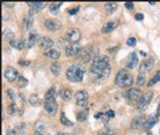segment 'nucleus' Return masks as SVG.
<instances>
[{
  "label": "nucleus",
  "instance_id": "obj_1",
  "mask_svg": "<svg viewBox=\"0 0 160 135\" xmlns=\"http://www.w3.org/2000/svg\"><path fill=\"white\" fill-rule=\"evenodd\" d=\"M90 72L92 76H95L98 80L107 79L111 72L109 67V59L107 56H98L95 61H92Z\"/></svg>",
  "mask_w": 160,
  "mask_h": 135
},
{
  "label": "nucleus",
  "instance_id": "obj_2",
  "mask_svg": "<svg viewBox=\"0 0 160 135\" xmlns=\"http://www.w3.org/2000/svg\"><path fill=\"white\" fill-rule=\"evenodd\" d=\"M85 69L79 64H73L69 68L67 72H65V77L67 79L72 81V82H80L84 79Z\"/></svg>",
  "mask_w": 160,
  "mask_h": 135
},
{
  "label": "nucleus",
  "instance_id": "obj_3",
  "mask_svg": "<svg viewBox=\"0 0 160 135\" xmlns=\"http://www.w3.org/2000/svg\"><path fill=\"white\" fill-rule=\"evenodd\" d=\"M115 84L121 88H126L131 87L133 84V77L132 74L128 72L126 70H120L117 72V74L115 77Z\"/></svg>",
  "mask_w": 160,
  "mask_h": 135
},
{
  "label": "nucleus",
  "instance_id": "obj_4",
  "mask_svg": "<svg viewBox=\"0 0 160 135\" xmlns=\"http://www.w3.org/2000/svg\"><path fill=\"white\" fill-rule=\"evenodd\" d=\"M81 61L84 62H89V61H95L98 58V48L94 46H88V48H81L78 54Z\"/></svg>",
  "mask_w": 160,
  "mask_h": 135
},
{
  "label": "nucleus",
  "instance_id": "obj_5",
  "mask_svg": "<svg viewBox=\"0 0 160 135\" xmlns=\"http://www.w3.org/2000/svg\"><path fill=\"white\" fill-rule=\"evenodd\" d=\"M152 91H148L143 94L141 96V98L139 99V103H138V109L140 111H144L147 108L149 107V105L151 103V99H152Z\"/></svg>",
  "mask_w": 160,
  "mask_h": 135
},
{
  "label": "nucleus",
  "instance_id": "obj_6",
  "mask_svg": "<svg viewBox=\"0 0 160 135\" xmlns=\"http://www.w3.org/2000/svg\"><path fill=\"white\" fill-rule=\"evenodd\" d=\"M80 37H81V34H80L79 29H76V28L69 29L68 32H67V34H65V40L72 44L78 43L80 40Z\"/></svg>",
  "mask_w": 160,
  "mask_h": 135
},
{
  "label": "nucleus",
  "instance_id": "obj_7",
  "mask_svg": "<svg viewBox=\"0 0 160 135\" xmlns=\"http://www.w3.org/2000/svg\"><path fill=\"white\" fill-rule=\"evenodd\" d=\"M75 98H76L77 105H78V106H81V107H84V106H86V105L88 104L89 96H88V94H87V91L80 90V91H78L76 94Z\"/></svg>",
  "mask_w": 160,
  "mask_h": 135
},
{
  "label": "nucleus",
  "instance_id": "obj_8",
  "mask_svg": "<svg viewBox=\"0 0 160 135\" xmlns=\"http://www.w3.org/2000/svg\"><path fill=\"white\" fill-rule=\"evenodd\" d=\"M153 64H155V60L152 59V58H149V59L144 60V61L141 62L140 68H139V72L142 73V74L148 73L152 68H153Z\"/></svg>",
  "mask_w": 160,
  "mask_h": 135
},
{
  "label": "nucleus",
  "instance_id": "obj_9",
  "mask_svg": "<svg viewBox=\"0 0 160 135\" xmlns=\"http://www.w3.org/2000/svg\"><path fill=\"white\" fill-rule=\"evenodd\" d=\"M4 77L8 82H12V81H15V80L17 79V77H18V71H17L15 68L7 67L4 72Z\"/></svg>",
  "mask_w": 160,
  "mask_h": 135
},
{
  "label": "nucleus",
  "instance_id": "obj_10",
  "mask_svg": "<svg viewBox=\"0 0 160 135\" xmlns=\"http://www.w3.org/2000/svg\"><path fill=\"white\" fill-rule=\"evenodd\" d=\"M140 94H141V91L138 88H131V89L126 92V99H128L130 103H135L139 98H141Z\"/></svg>",
  "mask_w": 160,
  "mask_h": 135
},
{
  "label": "nucleus",
  "instance_id": "obj_11",
  "mask_svg": "<svg viewBox=\"0 0 160 135\" xmlns=\"http://www.w3.org/2000/svg\"><path fill=\"white\" fill-rule=\"evenodd\" d=\"M80 50H81V48H80V45H78V44H71V45H68V46L65 48V55L68 56V58L78 55Z\"/></svg>",
  "mask_w": 160,
  "mask_h": 135
},
{
  "label": "nucleus",
  "instance_id": "obj_12",
  "mask_svg": "<svg viewBox=\"0 0 160 135\" xmlns=\"http://www.w3.org/2000/svg\"><path fill=\"white\" fill-rule=\"evenodd\" d=\"M44 109L50 115H55L56 111H58V104L55 103V100H53V101H44Z\"/></svg>",
  "mask_w": 160,
  "mask_h": 135
},
{
  "label": "nucleus",
  "instance_id": "obj_13",
  "mask_svg": "<svg viewBox=\"0 0 160 135\" xmlns=\"http://www.w3.org/2000/svg\"><path fill=\"white\" fill-rule=\"evenodd\" d=\"M44 27L48 31H58L61 28V23L55 19H48L45 20Z\"/></svg>",
  "mask_w": 160,
  "mask_h": 135
},
{
  "label": "nucleus",
  "instance_id": "obj_14",
  "mask_svg": "<svg viewBox=\"0 0 160 135\" xmlns=\"http://www.w3.org/2000/svg\"><path fill=\"white\" fill-rule=\"evenodd\" d=\"M27 5L31 7L29 15H34L35 12H40L46 6V2H27Z\"/></svg>",
  "mask_w": 160,
  "mask_h": 135
},
{
  "label": "nucleus",
  "instance_id": "obj_15",
  "mask_svg": "<svg viewBox=\"0 0 160 135\" xmlns=\"http://www.w3.org/2000/svg\"><path fill=\"white\" fill-rule=\"evenodd\" d=\"M38 44H40V48H42V50H48L50 51V48L53 46V41L51 40V38H48V37H42V38H40V41H38Z\"/></svg>",
  "mask_w": 160,
  "mask_h": 135
},
{
  "label": "nucleus",
  "instance_id": "obj_16",
  "mask_svg": "<svg viewBox=\"0 0 160 135\" xmlns=\"http://www.w3.org/2000/svg\"><path fill=\"white\" fill-rule=\"evenodd\" d=\"M157 123H158V116H156V115L149 116V118L147 119V120H145V123H144L143 128L145 130V131H149V130L152 128V127L155 126Z\"/></svg>",
  "mask_w": 160,
  "mask_h": 135
},
{
  "label": "nucleus",
  "instance_id": "obj_17",
  "mask_svg": "<svg viewBox=\"0 0 160 135\" xmlns=\"http://www.w3.org/2000/svg\"><path fill=\"white\" fill-rule=\"evenodd\" d=\"M138 63H139V61H138V55H136L135 52H133V53H131V56H130V60H128L126 67H128V69H134V68L138 65Z\"/></svg>",
  "mask_w": 160,
  "mask_h": 135
},
{
  "label": "nucleus",
  "instance_id": "obj_18",
  "mask_svg": "<svg viewBox=\"0 0 160 135\" xmlns=\"http://www.w3.org/2000/svg\"><path fill=\"white\" fill-rule=\"evenodd\" d=\"M33 26V15H29L28 14V16H26L23 20V28H24V31H29Z\"/></svg>",
  "mask_w": 160,
  "mask_h": 135
},
{
  "label": "nucleus",
  "instance_id": "obj_19",
  "mask_svg": "<svg viewBox=\"0 0 160 135\" xmlns=\"http://www.w3.org/2000/svg\"><path fill=\"white\" fill-rule=\"evenodd\" d=\"M116 25H117V21H109L107 24H105L102 28V33L104 34H107V33H111L115 29Z\"/></svg>",
  "mask_w": 160,
  "mask_h": 135
},
{
  "label": "nucleus",
  "instance_id": "obj_20",
  "mask_svg": "<svg viewBox=\"0 0 160 135\" xmlns=\"http://www.w3.org/2000/svg\"><path fill=\"white\" fill-rule=\"evenodd\" d=\"M117 8H118V6H117L116 2H109V4L105 5V12L107 15H112L117 10Z\"/></svg>",
  "mask_w": 160,
  "mask_h": 135
},
{
  "label": "nucleus",
  "instance_id": "obj_21",
  "mask_svg": "<svg viewBox=\"0 0 160 135\" xmlns=\"http://www.w3.org/2000/svg\"><path fill=\"white\" fill-rule=\"evenodd\" d=\"M56 96H58V92L54 88H51L46 94H45V97H44V100L45 101H53L55 100Z\"/></svg>",
  "mask_w": 160,
  "mask_h": 135
},
{
  "label": "nucleus",
  "instance_id": "obj_22",
  "mask_svg": "<svg viewBox=\"0 0 160 135\" xmlns=\"http://www.w3.org/2000/svg\"><path fill=\"white\" fill-rule=\"evenodd\" d=\"M59 95H60V97L63 100L68 101V100L71 99L72 92H71V90H69V89H61L60 92H59Z\"/></svg>",
  "mask_w": 160,
  "mask_h": 135
},
{
  "label": "nucleus",
  "instance_id": "obj_23",
  "mask_svg": "<svg viewBox=\"0 0 160 135\" xmlns=\"http://www.w3.org/2000/svg\"><path fill=\"white\" fill-rule=\"evenodd\" d=\"M144 123H145V120H144L143 116H136V117H134V119H133L132 127L133 128H136V127H139V126H143Z\"/></svg>",
  "mask_w": 160,
  "mask_h": 135
},
{
  "label": "nucleus",
  "instance_id": "obj_24",
  "mask_svg": "<svg viewBox=\"0 0 160 135\" xmlns=\"http://www.w3.org/2000/svg\"><path fill=\"white\" fill-rule=\"evenodd\" d=\"M37 41H40L38 40V35H37L36 33H31L27 40V48H32Z\"/></svg>",
  "mask_w": 160,
  "mask_h": 135
},
{
  "label": "nucleus",
  "instance_id": "obj_25",
  "mask_svg": "<svg viewBox=\"0 0 160 135\" xmlns=\"http://www.w3.org/2000/svg\"><path fill=\"white\" fill-rule=\"evenodd\" d=\"M2 36H4L5 40L8 41V42H12V41L15 40V34L10 29H7V28L2 31Z\"/></svg>",
  "mask_w": 160,
  "mask_h": 135
},
{
  "label": "nucleus",
  "instance_id": "obj_26",
  "mask_svg": "<svg viewBox=\"0 0 160 135\" xmlns=\"http://www.w3.org/2000/svg\"><path fill=\"white\" fill-rule=\"evenodd\" d=\"M29 104L34 106V107H37V106H41V104H42V100L40 99V97L37 95H32L29 97Z\"/></svg>",
  "mask_w": 160,
  "mask_h": 135
},
{
  "label": "nucleus",
  "instance_id": "obj_27",
  "mask_svg": "<svg viewBox=\"0 0 160 135\" xmlns=\"http://www.w3.org/2000/svg\"><path fill=\"white\" fill-rule=\"evenodd\" d=\"M12 48H16V50H23L25 46V43L23 40H14L12 42H10Z\"/></svg>",
  "mask_w": 160,
  "mask_h": 135
},
{
  "label": "nucleus",
  "instance_id": "obj_28",
  "mask_svg": "<svg viewBox=\"0 0 160 135\" xmlns=\"http://www.w3.org/2000/svg\"><path fill=\"white\" fill-rule=\"evenodd\" d=\"M45 54H46V56H48V58H51V59H53V60H56L60 58V51H59V50H54V48H51V50L46 52Z\"/></svg>",
  "mask_w": 160,
  "mask_h": 135
},
{
  "label": "nucleus",
  "instance_id": "obj_29",
  "mask_svg": "<svg viewBox=\"0 0 160 135\" xmlns=\"http://www.w3.org/2000/svg\"><path fill=\"white\" fill-rule=\"evenodd\" d=\"M88 114H89V109L88 108H86V109H84V110H81L80 113L77 114V119H78L79 122H84V120H86V118L88 117Z\"/></svg>",
  "mask_w": 160,
  "mask_h": 135
},
{
  "label": "nucleus",
  "instance_id": "obj_30",
  "mask_svg": "<svg viewBox=\"0 0 160 135\" xmlns=\"http://www.w3.org/2000/svg\"><path fill=\"white\" fill-rule=\"evenodd\" d=\"M62 6V2H54V4L50 5V12L52 15H56L59 10H60V7Z\"/></svg>",
  "mask_w": 160,
  "mask_h": 135
},
{
  "label": "nucleus",
  "instance_id": "obj_31",
  "mask_svg": "<svg viewBox=\"0 0 160 135\" xmlns=\"http://www.w3.org/2000/svg\"><path fill=\"white\" fill-rule=\"evenodd\" d=\"M51 71H52V73L55 77L60 76V73H61V65L59 63H56V62L52 63V64H51Z\"/></svg>",
  "mask_w": 160,
  "mask_h": 135
},
{
  "label": "nucleus",
  "instance_id": "obj_32",
  "mask_svg": "<svg viewBox=\"0 0 160 135\" xmlns=\"http://www.w3.org/2000/svg\"><path fill=\"white\" fill-rule=\"evenodd\" d=\"M160 81V71H157L156 74L152 77L151 79H150V81L148 82V86L149 87H152V86H155V84H157V82H159Z\"/></svg>",
  "mask_w": 160,
  "mask_h": 135
},
{
  "label": "nucleus",
  "instance_id": "obj_33",
  "mask_svg": "<svg viewBox=\"0 0 160 135\" xmlns=\"http://www.w3.org/2000/svg\"><path fill=\"white\" fill-rule=\"evenodd\" d=\"M60 120H61V124L64 125V126H72V125H73V123H72L71 120H69L68 117H65V114H64V113H61Z\"/></svg>",
  "mask_w": 160,
  "mask_h": 135
},
{
  "label": "nucleus",
  "instance_id": "obj_34",
  "mask_svg": "<svg viewBox=\"0 0 160 135\" xmlns=\"http://www.w3.org/2000/svg\"><path fill=\"white\" fill-rule=\"evenodd\" d=\"M98 135H113V131L109 127L104 126L98 131Z\"/></svg>",
  "mask_w": 160,
  "mask_h": 135
},
{
  "label": "nucleus",
  "instance_id": "obj_35",
  "mask_svg": "<svg viewBox=\"0 0 160 135\" xmlns=\"http://www.w3.org/2000/svg\"><path fill=\"white\" fill-rule=\"evenodd\" d=\"M27 84H28V80L26 79L25 77L20 76L19 78H18V87L24 88V87H26Z\"/></svg>",
  "mask_w": 160,
  "mask_h": 135
},
{
  "label": "nucleus",
  "instance_id": "obj_36",
  "mask_svg": "<svg viewBox=\"0 0 160 135\" xmlns=\"http://www.w3.org/2000/svg\"><path fill=\"white\" fill-rule=\"evenodd\" d=\"M17 109H18V107H17L15 104H12V105H9L8 108H7V111H8L9 115H14V114H16L17 113Z\"/></svg>",
  "mask_w": 160,
  "mask_h": 135
},
{
  "label": "nucleus",
  "instance_id": "obj_37",
  "mask_svg": "<svg viewBox=\"0 0 160 135\" xmlns=\"http://www.w3.org/2000/svg\"><path fill=\"white\" fill-rule=\"evenodd\" d=\"M136 84L139 86H143L145 84V74H142V73H139L138 76V79H136Z\"/></svg>",
  "mask_w": 160,
  "mask_h": 135
},
{
  "label": "nucleus",
  "instance_id": "obj_38",
  "mask_svg": "<svg viewBox=\"0 0 160 135\" xmlns=\"http://www.w3.org/2000/svg\"><path fill=\"white\" fill-rule=\"evenodd\" d=\"M34 128H35V131L37 132V133H43V130H44V124L38 122V123L35 125Z\"/></svg>",
  "mask_w": 160,
  "mask_h": 135
},
{
  "label": "nucleus",
  "instance_id": "obj_39",
  "mask_svg": "<svg viewBox=\"0 0 160 135\" xmlns=\"http://www.w3.org/2000/svg\"><path fill=\"white\" fill-rule=\"evenodd\" d=\"M25 130H26V125H25V124H19V125L16 127L17 133H19V134L25 133Z\"/></svg>",
  "mask_w": 160,
  "mask_h": 135
},
{
  "label": "nucleus",
  "instance_id": "obj_40",
  "mask_svg": "<svg viewBox=\"0 0 160 135\" xmlns=\"http://www.w3.org/2000/svg\"><path fill=\"white\" fill-rule=\"evenodd\" d=\"M7 95H8V97L12 100V101L16 99V96H15V92H14L12 89H8V90H7Z\"/></svg>",
  "mask_w": 160,
  "mask_h": 135
},
{
  "label": "nucleus",
  "instance_id": "obj_41",
  "mask_svg": "<svg viewBox=\"0 0 160 135\" xmlns=\"http://www.w3.org/2000/svg\"><path fill=\"white\" fill-rule=\"evenodd\" d=\"M126 44H128V46H135L136 40L134 38V37H130V38L128 40V42H126Z\"/></svg>",
  "mask_w": 160,
  "mask_h": 135
},
{
  "label": "nucleus",
  "instance_id": "obj_42",
  "mask_svg": "<svg viewBox=\"0 0 160 135\" xmlns=\"http://www.w3.org/2000/svg\"><path fill=\"white\" fill-rule=\"evenodd\" d=\"M18 64L22 65V67H28L31 64V61H28V60H20L19 62H18Z\"/></svg>",
  "mask_w": 160,
  "mask_h": 135
},
{
  "label": "nucleus",
  "instance_id": "obj_43",
  "mask_svg": "<svg viewBox=\"0 0 160 135\" xmlns=\"http://www.w3.org/2000/svg\"><path fill=\"white\" fill-rule=\"evenodd\" d=\"M105 116L108 117V118H113V117L115 116V113H114V110H108L105 113Z\"/></svg>",
  "mask_w": 160,
  "mask_h": 135
},
{
  "label": "nucleus",
  "instance_id": "obj_44",
  "mask_svg": "<svg viewBox=\"0 0 160 135\" xmlns=\"http://www.w3.org/2000/svg\"><path fill=\"white\" fill-rule=\"evenodd\" d=\"M79 9H80L79 6H78V7H75V8H72L69 10V14H70V15H75V14H77V12H79Z\"/></svg>",
  "mask_w": 160,
  "mask_h": 135
},
{
  "label": "nucleus",
  "instance_id": "obj_45",
  "mask_svg": "<svg viewBox=\"0 0 160 135\" xmlns=\"http://www.w3.org/2000/svg\"><path fill=\"white\" fill-rule=\"evenodd\" d=\"M134 18H135V20H138V21H141V20H143L144 15L143 14H136L135 16H134Z\"/></svg>",
  "mask_w": 160,
  "mask_h": 135
},
{
  "label": "nucleus",
  "instance_id": "obj_46",
  "mask_svg": "<svg viewBox=\"0 0 160 135\" xmlns=\"http://www.w3.org/2000/svg\"><path fill=\"white\" fill-rule=\"evenodd\" d=\"M7 135H18V133H17L16 130L10 128V130H8V131H7Z\"/></svg>",
  "mask_w": 160,
  "mask_h": 135
},
{
  "label": "nucleus",
  "instance_id": "obj_47",
  "mask_svg": "<svg viewBox=\"0 0 160 135\" xmlns=\"http://www.w3.org/2000/svg\"><path fill=\"white\" fill-rule=\"evenodd\" d=\"M2 6H4V7H7V8H12V7L15 6V4H12V2H4Z\"/></svg>",
  "mask_w": 160,
  "mask_h": 135
},
{
  "label": "nucleus",
  "instance_id": "obj_48",
  "mask_svg": "<svg viewBox=\"0 0 160 135\" xmlns=\"http://www.w3.org/2000/svg\"><path fill=\"white\" fill-rule=\"evenodd\" d=\"M125 7H126L128 9H133L134 4H133V2H125Z\"/></svg>",
  "mask_w": 160,
  "mask_h": 135
},
{
  "label": "nucleus",
  "instance_id": "obj_49",
  "mask_svg": "<svg viewBox=\"0 0 160 135\" xmlns=\"http://www.w3.org/2000/svg\"><path fill=\"white\" fill-rule=\"evenodd\" d=\"M117 51H118V48H117V46L114 48H108L107 50L108 53H115V52H117Z\"/></svg>",
  "mask_w": 160,
  "mask_h": 135
},
{
  "label": "nucleus",
  "instance_id": "obj_50",
  "mask_svg": "<svg viewBox=\"0 0 160 135\" xmlns=\"http://www.w3.org/2000/svg\"><path fill=\"white\" fill-rule=\"evenodd\" d=\"M102 115H103L102 113H98V114H96V115H95V118H97V119L100 118V116H102Z\"/></svg>",
  "mask_w": 160,
  "mask_h": 135
},
{
  "label": "nucleus",
  "instance_id": "obj_51",
  "mask_svg": "<svg viewBox=\"0 0 160 135\" xmlns=\"http://www.w3.org/2000/svg\"><path fill=\"white\" fill-rule=\"evenodd\" d=\"M157 115L160 117V104H159V106H158V109H157Z\"/></svg>",
  "mask_w": 160,
  "mask_h": 135
},
{
  "label": "nucleus",
  "instance_id": "obj_52",
  "mask_svg": "<svg viewBox=\"0 0 160 135\" xmlns=\"http://www.w3.org/2000/svg\"><path fill=\"white\" fill-rule=\"evenodd\" d=\"M36 135H51L48 133H36Z\"/></svg>",
  "mask_w": 160,
  "mask_h": 135
},
{
  "label": "nucleus",
  "instance_id": "obj_53",
  "mask_svg": "<svg viewBox=\"0 0 160 135\" xmlns=\"http://www.w3.org/2000/svg\"><path fill=\"white\" fill-rule=\"evenodd\" d=\"M58 135H72V134H68V133H58Z\"/></svg>",
  "mask_w": 160,
  "mask_h": 135
},
{
  "label": "nucleus",
  "instance_id": "obj_54",
  "mask_svg": "<svg viewBox=\"0 0 160 135\" xmlns=\"http://www.w3.org/2000/svg\"><path fill=\"white\" fill-rule=\"evenodd\" d=\"M147 135H152V134H151V133H148V134H147Z\"/></svg>",
  "mask_w": 160,
  "mask_h": 135
}]
</instances>
